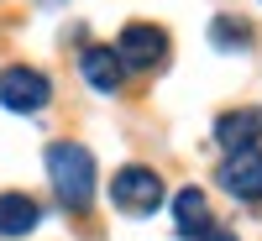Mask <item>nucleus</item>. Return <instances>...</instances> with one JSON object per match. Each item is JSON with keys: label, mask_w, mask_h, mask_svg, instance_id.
I'll return each mask as SVG.
<instances>
[{"label": "nucleus", "mask_w": 262, "mask_h": 241, "mask_svg": "<svg viewBox=\"0 0 262 241\" xmlns=\"http://www.w3.org/2000/svg\"><path fill=\"white\" fill-rule=\"evenodd\" d=\"M48 179L69 210H84L95 200V152L79 142H53L48 147Z\"/></svg>", "instance_id": "1"}, {"label": "nucleus", "mask_w": 262, "mask_h": 241, "mask_svg": "<svg viewBox=\"0 0 262 241\" xmlns=\"http://www.w3.org/2000/svg\"><path fill=\"white\" fill-rule=\"evenodd\" d=\"M111 200L126 215H152V210L163 205V179L152 168H121L116 179H111Z\"/></svg>", "instance_id": "2"}, {"label": "nucleus", "mask_w": 262, "mask_h": 241, "mask_svg": "<svg viewBox=\"0 0 262 241\" xmlns=\"http://www.w3.org/2000/svg\"><path fill=\"white\" fill-rule=\"evenodd\" d=\"M48 95H53V84H48V74H37V69H6L0 74V105L6 111H42L48 105Z\"/></svg>", "instance_id": "3"}, {"label": "nucleus", "mask_w": 262, "mask_h": 241, "mask_svg": "<svg viewBox=\"0 0 262 241\" xmlns=\"http://www.w3.org/2000/svg\"><path fill=\"white\" fill-rule=\"evenodd\" d=\"M121 63H131V69H158L163 53H168V37L163 27H152V21H131V27L121 32Z\"/></svg>", "instance_id": "4"}, {"label": "nucleus", "mask_w": 262, "mask_h": 241, "mask_svg": "<svg viewBox=\"0 0 262 241\" xmlns=\"http://www.w3.org/2000/svg\"><path fill=\"white\" fill-rule=\"evenodd\" d=\"M221 184L236 194V200H262V152L257 147L231 152L226 168H221Z\"/></svg>", "instance_id": "5"}, {"label": "nucleus", "mask_w": 262, "mask_h": 241, "mask_svg": "<svg viewBox=\"0 0 262 241\" xmlns=\"http://www.w3.org/2000/svg\"><path fill=\"white\" fill-rule=\"evenodd\" d=\"M79 74H84V84H90V90L116 95L121 79H126V63H121L116 48H84V53H79Z\"/></svg>", "instance_id": "6"}, {"label": "nucleus", "mask_w": 262, "mask_h": 241, "mask_svg": "<svg viewBox=\"0 0 262 241\" xmlns=\"http://www.w3.org/2000/svg\"><path fill=\"white\" fill-rule=\"evenodd\" d=\"M257 137H262V111H231V116H221V121H215V142H221V147H231V152L252 147Z\"/></svg>", "instance_id": "7"}, {"label": "nucleus", "mask_w": 262, "mask_h": 241, "mask_svg": "<svg viewBox=\"0 0 262 241\" xmlns=\"http://www.w3.org/2000/svg\"><path fill=\"white\" fill-rule=\"evenodd\" d=\"M173 231L179 236H205L210 231V200L200 189H179V200H173Z\"/></svg>", "instance_id": "8"}, {"label": "nucleus", "mask_w": 262, "mask_h": 241, "mask_svg": "<svg viewBox=\"0 0 262 241\" xmlns=\"http://www.w3.org/2000/svg\"><path fill=\"white\" fill-rule=\"evenodd\" d=\"M42 210L27 200V194H0V236H27L37 231Z\"/></svg>", "instance_id": "9"}, {"label": "nucleus", "mask_w": 262, "mask_h": 241, "mask_svg": "<svg viewBox=\"0 0 262 241\" xmlns=\"http://www.w3.org/2000/svg\"><path fill=\"white\" fill-rule=\"evenodd\" d=\"M210 42H215L221 53H247V48H252V27H247V21H236V16H215V21H210Z\"/></svg>", "instance_id": "10"}, {"label": "nucleus", "mask_w": 262, "mask_h": 241, "mask_svg": "<svg viewBox=\"0 0 262 241\" xmlns=\"http://www.w3.org/2000/svg\"><path fill=\"white\" fill-rule=\"evenodd\" d=\"M200 241H236V236H231V231H215V226H210V231H205Z\"/></svg>", "instance_id": "11"}]
</instances>
